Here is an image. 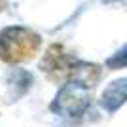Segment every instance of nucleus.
I'll use <instances>...</instances> for the list:
<instances>
[{
  "mask_svg": "<svg viewBox=\"0 0 127 127\" xmlns=\"http://www.w3.org/2000/svg\"><path fill=\"white\" fill-rule=\"evenodd\" d=\"M40 38L27 29H6L0 34V55L10 63L27 61L36 53Z\"/></svg>",
  "mask_w": 127,
  "mask_h": 127,
  "instance_id": "nucleus-1",
  "label": "nucleus"
}]
</instances>
